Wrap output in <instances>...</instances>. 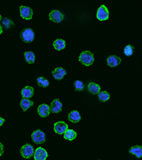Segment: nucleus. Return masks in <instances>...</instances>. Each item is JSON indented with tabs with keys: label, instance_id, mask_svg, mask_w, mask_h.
<instances>
[{
	"label": "nucleus",
	"instance_id": "obj_1",
	"mask_svg": "<svg viewBox=\"0 0 142 160\" xmlns=\"http://www.w3.org/2000/svg\"><path fill=\"white\" fill-rule=\"evenodd\" d=\"M95 61L94 55L89 51H84L79 56V61L82 64L89 66H91Z\"/></svg>",
	"mask_w": 142,
	"mask_h": 160
},
{
	"label": "nucleus",
	"instance_id": "obj_2",
	"mask_svg": "<svg viewBox=\"0 0 142 160\" xmlns=\"http://www.w3.org/2000/svg\"><path fill=\"white\" fill-rule=\"evenodd\" d=\"M20 37L22 38V41L25 43H31L32 42L34 39L35 34L33 31L30 29V28H27V29H24L22 30V33H21Z\"/></svg>",
	"mask_w": 142,
	"mask_h": 160
},
{
	"label": "nucleus",
	"instance_id": "obj_3",
	"mask_svg": "<svg viewBox=\"0 0 142 160\" xmlns=\"http://www.w3.org/2000/svg\"><path fill=\"white\" fill-rule=\"evenodd\" d=\"M32 139L35 144H43L46 141V135L43 131L40 130H35L32 134Z\"/></svg>",
	"mask_w": 142,
	"mask_h": 160
},
{
	"label": "nucleus",
	"instance_id": "obj_4",
	"mask_svg": "<svg viewBox=\"0 0 142 160\" xmlns=\"http://www.w3.org/2000/svg\"><path fill=\"white\" fill-rule=\"evenodd\" d=\"M20 153L22 156L26 159H29L33 156L34 154V149L33 146L29 144H26L22 146V148L20 149Z\"/></svg>",
	"mask_w": 142,
	"mask_h": 160
},
{
	"label": "nucleus",
	"instance_id": "obj_5",
	"mask_svg": "<svg viewBox=\"0 0 142 160\" xmlns=\"http://www.w3.org/2000/svg\"><path fill=\"white\" fill-rule=\"evenodd\" d=\"M96 16L97 19L100 21H105L109 19V11L105 5H102L97 9Z\"/></svg>",
	"mask_w": 142,
	"mask_h": 160
},
{
	"label": "nucleus",
	"instance_id": "obj_6",
	"mask_svg": "<svg viewBox=\"0 0 142 160\" xmlns=\"http://www.w3.org/2000/svg\"><path fill=\"white\" fill-rule=\"evenodd\" d=\"M68 129V124L63 122V121H59L54 124L53 130L58 135H63Z\"/></svg>",
	"mask_w": 142,
	"mask_h": 160
},
{
	"label": "nucleus",
	"instance_id": "obj_7",
	"mask_svg": "<svg viewBox=\"0 0 142 160\" xmlns=\"http://www.w3.org/2000/svg\"><path fill=\"white\" fill-rule=\"evenodd\" d=\"M48 154L46 149L43 148H38L34 151L33 154V158L34 160H46L48 158Z\"/></svg>",
	"mask_w": 142,
	"mask_h": 160
},
{
	"label": "nucleus",
	"instance_id": "obj_8",
	"mask_svg": "<svg viewBox=\"0 0 142 160\" xmlns=\"http://www.w3.org/2000/svg\"><path fill=\"white\" fill-rule=\"evenodd\" d=\"M20 15L24 19L29 20L33 17V10L28 7L20 6L19 7Z\"/></svg>",
	"mask_w": 142,
	"mask_h": 160
},
{
	"label": "nucleus",
	"instance_id": "obj_9",
	"mask_svg": "<svg viewBox=\"0 0 142 160\" xmlns=\"http://www.w3.org/2000/svg\"><path fill=\"white\" fill-rule=\"evenodd\" d=\"M64 14L61 13L58 10H53L50 14H49V19L52 22L56 23H60L64 19Z\"/></svg>",
	"mask_w": 142,
	"mask_h": 160
},
{
	"label": "nucleus",
	"instance_id": "obj_10",
	"mask_svg": "<svg viewBox=\"0 0 142 160\" xmlns=\"http://www.w3.org/2000/svg\"><path fill=\"white\" fill-rule=\"evenodd\" d=\"M62 108H63V105H62L60 100L55 99L53 100L51 103L50 110L51 112L53 113H58L62 111Z\"/></svg>",
	"mask_w": 142,
	"mask_h": 160
},
{
	"label": "nucleus",
	"instance_id": "obj_11",
	"mask_svg": "<svg viewBox=\"0 0 142 160\" xmlns=\"http://www.w3.org/2000/svg\"><path fill=\"white\" fill-rule=\"evenodd\" d=\"M21 94H22L23 98L29 99L31 98H32L33 94H34V89L32 86H27L22 90Z\"/></svg>",
	"mask_w": 142,
	"mask_h": 160
},
{
	"label": "nucleus",
	"instance_id": "obj_12",
	"mask_svg": "<svg viewBox=\"0 0 142 160\" xmlns=\"http://www.w3.org/2000/svg\"><path fill=\"white\" fill-rule=\"evenodd\" d=\"M50 107L46 104H41L38 108V113L41 117L46 118L50 115Z\"/></svg>",
	"mask_w": 142,
	"mask_h": 160
},
{
	"label": "nucleus",
	"instance_id": "obj_13",
	"mask_svg": "<svg viewBox=\"0 0 142 160\" xmlns=\"http://www.w3.org/2000/svg\"><path fill=\"white\" fill-rule=\"evenodd\" d=\"M52 74L53 76L54 77V78L56 80H60L63 79V77L66 75V71L65 69H63L62 67H58L54 69V70L52 71Z\"/></svg>",
	"mask_w": 142,
	"mask_h": 160
},
{
	"label": "nucleus",
	"instance_id": "obj_14",
	"mask_svg": "<svg viewBox=\"0 0 142 160\" xmlns=\"http://www.w3.org/2000/svg\"><path fill=\"white\" fill-rule=\"evenodd\" d=\"M121 61H122L121 58L119 56L115 55L110 56L107 58V65L111 67H116L119 66L120 64Z\"/></svg>",
	"mask_w": 142,
	"mask_h": 160
},
{
	"label": "nucleus",
	"instance_id": "obj_15",
	"mask_svg": "<svg viewBox=\"0 0 142 160\" xmlns=\"http://www.w3.org/2000/svg\"><path fill=\"white\" fill-rule=\"evenodd\" d=\"M68 118L70 122L73 123H77L80 122V120L81 119V114H80L78 111L72 110L71 112H69V114L68 115Z\"/></svg>",
	"mask_w": 142,
	"mask_h": 160
},
{
	"label": "nucleus",
	"instance_id": "obj_16",
	"mask_svg": "<svg viewBox=\"0 0 142 160\" xmlns=\"http://www.w3.org/2000/svg\"><path fill=\"white\" fill-rule=\"evenodd\" d=\"M130 154H133L136 158L140 159L142 157V146L141 145H134L132 146L129 150Z\"/></svg>",
	"mask_w": 142,
	"mask_h": 160
},
{
	"label": "nucleus",
	"instance_id": "obj_17",
	"mask_svg": "<svg viewBox=\"0 0 142 160\" xmlns=\"http://www.w3.org/2000/svg\"><path fill=\"white\" fill-rule=\"evenodd\" d=\"M87 90H89V92L92 94H98L100 92L101 88H100V85H98L95 82H90L87 85Z\"/></svg>",
	"mask_w": 142,
	"mask_h": 160
},
{
	"label": "nucleus",
	"instance_id": "obj_18",
	"mask_svg": "<svg viewBox=\"0 0 142 160\" xmlns=\"http://www.w3.org/2000/svg\"><path fill=\"white\" fill-rule=\"evenodd\" d=\"M33 102L32 100L29 99H26V98H22L20 101V106L22 108L23 111H27L28 109L33 106Z\"/></svg>",
	"mask_w": 142,
	"mask_h": 160
},
{
	"label": "nucleus",
	"instance_id": "obj_19",
	"mask_svg": "<svg viewBox=\"0 0 142 160\" xmlns=\"http://www.w3.org/2000/svg\"><path fill=\"white\" fill-rule=\"evenodd\" d=\"M64 139L69 141H73L77 138V132L71 129H68L64 133Z\"/></svg>",
	"mask_w": 142,
	"mask_h": 160
},
{
	"label": "nucleus",
	"instance_id": "obj_20",
	"mask_svg": "<svg viewBox=\"0 0 142 160\" xmlns=\"http://www.w3.org/2000/svg\"><path fill=\"white\" fill-rule=\"evenodd\" d=\"M53 46H54V48H55V49L58 51H61V50L64 49V48H66V41L64 40L61 39V38H58V39H56L55 41H54L53 43Z\"/></svg>",
	"mask_w": 142,
	"mask_h": 160
},
{
	"label": "nucleus",
	"instance_id": "obj_21",
	"mask_svg": "<svg viewBox=\"0 0 142 160\" xmlns=\"http://www.w3.org/2000/svg\"><path fill=\"white\" fill-rule=\"evenodd\" d=\"M1 26L2 28H4L5 29H9L14 27V23L13 22L11 19H9V18L5 17L1 21Z\"/></svg>",
	"mask_w": 142,
	"mask_h": 160
},
{
	"label": "nucleus",
	"instance_id": "obj_22",
	"mask_svg": "<svg viewBox=\"0 0 142 160\" xmlns=\"http://www.w3.org/2000/svg\"><path fill=\"white\" fill-rule=\"evenodd\" d=\"M25 61L28 64H32L35 62V55L32 51H27L24 53Z\"/></svg>",
	"mask_w": 142,
	"mask_h": 160
},
{
	"label": "nucleus",
	"instance_id": "obj_23",
	"mask_svg": "<svg viewBox=\"0 0 142 160\" xmlns=\"http://www.w3.org/2000/svg\"><path fill=\"white\" fill-rule=\"evenodd\" d=\"M110 98V94L107 91H101L98 93V99L102 102L107 101Z\"/></svg>",
	"mask_w": 142,
	"mask_h": 160
},
{
	"label": "nucleus",
	"instance_id": "obj_24",
	"mask_svg": "<svg viewBox=\"0 0 142 160\" xmlns=\"http://www.w3.org/2000/svg\"><path fill=\"white\" fill-rule=\"evenodd\" d=\"M37 83L38 86L42 87V88H46L49 86L50 82L48 81L47 79L45 78L44 77H38L37 80Z\"/></svg>",
	"mask_w": 142,
	"mask_h": 160
},
{
	"label": "nucleus",
	"instance_id": "obj_25",
	"mask_svg": "<svg viewBox=\"0 0 142 160\" xmlns=\"http://www.w3.org/2000/svg\"><path fill=\"white\" fill-rule=\"evenodd\" d=\"M134 46H132L131 45H127L125 46V48H124V53L126 56H130L132 55L134 53Z\"/></svg>",
	"mask_w": 142,
	"mask_h": 160
},
{
	"label": "nucleus",
	"instance_id": "obj_26",
	"mask_svg": "<svg viewBox=\"0 0 142 160\" xmlns=\"http://www.w3.org/2000/svg\"><path fill=\"white\" fill-rule=\"evenodd\" d=\"M75 86V89H76V91H81L85 88V85L83 82L81 81H76L74 82Z\"/></svg>",
	"mask_w": 142,
	"mask_h": 160
},
{
	"label": "nucleus",
	"instance_id": "obj_27",
	"mask_svg": "<svg viewBox=\"0 0 142 160\" xmlns=\"http://www.w3.org/2000/svg\"><path fill=\"white\" fill-rule=\"evenodd\" d=\"M4 151V145L1 142H0V157H1L2 154H3Z\"/></svg>",
	"mask_w": 142,
	"mask_h": 160
},
{
	"label": "nucleus",
	"instance_id": "obj_28",
	"mask_svg": "<svg viewBox=\"0 0 142 160\" xmlns=\"http://www.w3.org/2000/svg\"><path fill=\"white\" fill-rule=\"evenodd\" d=\"M4 121H5V120L4 119V118L0 117V127H1V126L4 123Z\"/></svg>",
	"mask_w": 142,
	"mask_h": 160
},
{
	"label": "nucleus",
	"instance_id": "obj_29",
	"mask_svg": "<svg viewBox=\"0 0 142 160\" xmlns=\"http://www.w3.org/2000/svg\"><path fill=\"white\" fill-rule=\"evenodd\" d=\"M3 32V29H2V27L1 26V24H0V34Z\"/></svg>",
	"mask_w": 142,
	"mask_h": 160
},
{
	"label": "nucleus",
	"instance_id": "obj_30",
	"mask_svg": "<svg viewBox=\"0 0 142 160\" xmlns=\"http://www.w3.org/2000/svg\"><path fill=\"white\" fill-rule=\"evenodd\" d=\"M1 21H2V16L0 15V22H1Z\"/></svg>",
	"mask_w": 142,
	"mask_h": 160
},
{
	"label": "nucleus",
	"instance_id": "obj_31",
	"mask_svg": "<svg viewBox=\"0 0 142 160\" xmlns=\"http://www.w3.org/2000/svg\"><path fill=\"white\" fill-rule=\"evenodd\" d=\"M99 160H100V159H99Z\"/></svg>",
	"mask_w": 142,
	"mask_h": 160
}]
</instances>
